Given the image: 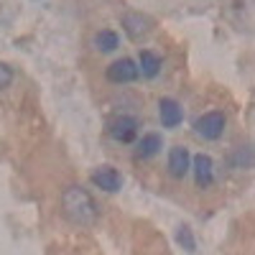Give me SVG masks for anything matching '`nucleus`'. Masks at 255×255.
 <instances>
[{"mask_svg": "<svg viewBox=\"0 0 255 255\" xmlns=\"http://www.w3.org/2000/svg\"><path fill=\"white\" fill-rule=\"evenodd\" d=\"M108 133L118 143H133L135 135H138V120L130 118V115H120L108 125Z\"/></svg>", "mask_w": 255, "mask_h": 255, "instance_id": "nucleus-5", "label": "nucleus"}, {"mask_svg": "<svg viewBox=\"0 0 255 255\" xmlns=\"http://www.w3.org/2000/svg\"><path fill=\"white\" fill-rule=\"evenodd\" d=\"M189 168H191L189 151L184 145H174L171 151H168V174H171L174 179H184Z\"/></svg>", "mask_w": 255, "mask_h": 255, "instance_id": "nucleus-7", "label": "nucleus"}, {"mask_svg": "<svg viewBox=\"0 0 255 255\" xmlns=\"http://www.w3.org/2000/svg\"><path fill=\"white\" fill-rule=\"evenodd\" d=\"M161 148H163V140H161L158 133H145V135L140 138L138 148H135V158H138V161H148V158H153Z\"/></svg>", "mask_w": 255, "mask_h": 255, "instance_id": "nucleus-10", "label": "nucleus"}, {"mask_svg": "<svg viewBox=\"0 0 255 255\" xmlns=\"http://www.w3.org/2000/svg\"><path fill=\"white\" fill-rule=\"evenodd\" d=\"M90 181L97 189H102V191H118L123 186V176L118 174V168H113V166H97L92 171V176H90Z\"/></svg>", "mask_w": 255, "mask_h": 255, "instance_id": "nucleus-6", "label": "nucleus"}, {"mask_svg": "<svg viewBox=\"0 0 255 255\" xmlns=\"http://www.w3.org/2000/svg\"><path fill=\"white\" fill-rule=\"evenodd\" d=\"M140 72H143V77H148V79H153L158 72H161V56L156 54V51H151V49H145V51H140Z\"/></svg>", "mask_w": 255, "mask_h": 255, "instance_id": "nucleus-12", "label": "nucleus"}, {"mask_svg": "<svg viewBox=\"0 0 255 255\" xmlns=\"http://www.w3.org/2000/svg\"><path fill=\"white\" fill-rule=\"evenodd\" d=\"M176 243H179L184 250H189V253H194V248H197L194 235H191V230H189L186 225H181V227L176 230Z\"/></svg>", "mask_w": 255, "mask_h": 255, "instance_id": "nucleus-13", "label": "nucleus"}, {"mask_svg": "<svg viewBox=\"0 0 255 255\" xmlns=\"http://www.w3.org/2000/svg\"><path fill=\"white\" fill-rule=\"evenodd\" d=\"M191 166H194V179H197V186L199 189H207L212 181H215V163H212L209 156H204V153L194 156Z\"/></svg>", "mask_w": 255, "mask_h": 255, "instance_id": "nucleus-9", "label": "nucleus"}, {"mask_svg": "<svg viewBox=\"0 0 255 255\" xmlns=\"http://www.w3.org/2000/svg\"><path fill=\"white\" fill-rule=\"evenodd\" d=\"M158 118H161L163 128H176V125H181V120H184V110H181V105H179L176 100L163 97V100L158 102Z\"/></svg>", "mask_w": 255, "mask_h": 255, "instance_id": "nucleus-8", "label": "nucleus"}, {"mask_svg": "<svg viewBox=\"0 0 255 255\" xmlns=\"http://www.w3.org/2000/svg\"><path fill=\"white\" fill-rule=\"evenodd\" d=\"M13 79H15V72L8 67V64H0V92L8 90L13 84Z\"/></svg>", "mask_w": 255, "mask_h": 255, "instance_id": "nucleus-14", "label": "nucleus"}, {"mask_svg": "<svg viewBox=\"0 0 255 255\" xmlns=\"http://www.w3.org/2000/svg\"><path fill=\"white\" fill-rule=\"evenodd\" d=\"M61 215L77 227H90L97 222V204L84 186H67L61 191Z\"/></svg>", "mask_w": 255, "mask_h": 255, "instance_id": "nucleus-1", "label": "nucleus"}, {"mask_svg": "<svg viewBox=\"0 0 255 255\" xmlns=\"http://www.w3.org/2000/svg\"><path fill=\"white\" fill-rule=\"evenodd\" d=\"M225 125H227L225 113L212 110V113H204L202 118H197L194 133H197L199 138H204V140H217V138L225 133Z\"/></svg>", "mask_w": 255, "mask_h": 255, "instance_id": "nucleus-2", "label": "nucleus"}, {"mask_svg": "<svg viewBox=\"0 0 255 255\" xmlns=\"http://www.w3.org/2000/svg\"><path fill=\"white\" fill-rule=\"evenodd\" d=\"M92 46H95L97 51H102V54H110V51H115V49L120 46V38H118V33H115V31L102 28V31H97V33H95Z\"/></svg>", "mask_w": 255, "mask_h": 255, "instance_id": "nucleus-11", "label": "nucleus"}, {"mask_svg": "<svg viewBox=\"0 0 255 255\" xmlns=\"http://www.w3.org/2000/svg\"><path fill=\"white\" fill-rule=\"evenodd\" d=\"M105 74H108V79H110L113 84H130V82L138 79L140 69L135 67V61H133V59H128V56H125V59L113 61Z\"/></svg>", "mask_w": 255, "mask_h": 255, "instance_id": "nucleus-4", "label": "nucleus"}, {"mask_svg": "<svg viewBox=\"0 0 255 255\" xmlns=\"http://www.w3.org/2000/svg\"><path fill=\"white\" fill-rule=\"evenodd\" d=\"M123 31L128 33L130 41H140L153 31V20L138 10H128V13H123Z\"/></svg>", "mask_w": 255, "mask_h": 255, "instance_id": "nucleus-3", "label": "nucleus"}]
</instances>
